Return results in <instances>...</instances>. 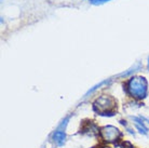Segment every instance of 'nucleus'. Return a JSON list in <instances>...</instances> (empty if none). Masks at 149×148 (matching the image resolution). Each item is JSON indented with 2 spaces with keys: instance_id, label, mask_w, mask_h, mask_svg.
I'll list each match as a JSON object with an SVG mask.
<instances>
[{
  "instance_id": "7ed1b4c3",
  "label": "nucleus",
  "mask_w": 149,
  "mask_h": 148,
  "mask_svg": "<svg viewBox=\"0 0 149 148\" xmlns=\"http://www.w3.org/2000/svg\"><path fill=\"white\" fill-rule=\"evenodd\" d=\"M102 135H103V138L106 140L108 142H113L116 141L120 135L119 130L115 128V126H105L104 129L102 130Z\"/></svg>"
},
{
  "instance_id": "f03ea898",
  "label": "nucleus",
  "mask_w": 149,
  "mask_h": 148,
  "mask_svg": "<svg viewBox=\"0 0 149 148\" xmlns=\"http://www.w3.org/2000/svg\"><path fill=\"white\" fill-rule=\"evenodd\" d=\"M113 105H115V102H113L111 97L103 96L95 102L94 108H95V110L100 111V112H107V111L111 110Z\"/></svg>"
},
{
  "instance_id": "f257e3e1",
  "label": "nucleus",
  "mask_w": 149,
  "mask_h": 148,
  "mask_svg": "<svg viewBox=\"0 0 149 148\" xmlns=\"http://www.w3.org/2000/svg\"><path fill=\"white\" fill-rule=\"evenodd\" d=\"M129 91L131 95L137 98H142L147 92V81L143 77H135L129 82Z\"/></svg>"
},
{
  "instance_id": "20e7f679",
  "label": "nucleus",
  "mask_w": 149,
  "mask_h": 148,
  "mask_svg": "<svg viewBox=\"0 0 149 148\" xmlns=\"http://www.w3.org/2000/svg\"><path fill=\"white\" fill-rule=\"evenodd\" d=\"M53 138H54V141H55L56 143L63 144L64 141H65V134H64V132H62V131H57V132H55V134L53 135Z\"/></svg>"
},
{
  "instance_id": "39448f33",
  "label": "nucleus",
  "mask_w": 149,
  "mask_h": 148,
  "mask_svg": "<svg viewBox=\"0 0 149 148\" xmlns=\"http://www.w3.org/2000/svg\"><path fill=\"white\" fill-rule=\"evenodd\" d=\"M133 120H134V124L137 126V129L139 130V132H143V133H146V132H147L145 128L143 126V124H141V123H139V121H137L136 119H133Z\"/></svg>"
},
{
  "instance_id": "423d86ee",
  "label": "nucleus",
  "mask_w": 149,
  "mask_h": 148,
  "mask_svg": "<svg viewBox=\"0 0 149 148\" xmlns=\"http://www.w3.org/2000/svg\"><path fill=\"white\" fill-rule=\"evenodd\" d=\"M104 148H109V147H104Z\"/></svg>"
}]
</instances>
